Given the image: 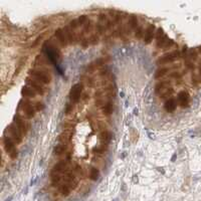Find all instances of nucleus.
Wrapping results in <instances>:
<instances>
[{"label":"nucleus","instance_id":"55","mask_svg":"<svg viewBox=\"0 0 201 201\" xmlns=\"http://www.w3.org/2000/svg\"><path fill=\"white\" fill-rule=\"evenodd\" d=\"M175 159H176V155H174V156H173V157H172V161H174V160H175Z\"/></svg>","mask_w":201,"mask_h":201},{"label":"nucleus","instance_id":"33","mask_svg":"<svg viewBox=\"0 0 201 201\" xmlns=\"http://www.w3.org/2000/svg\"><path fill=\"white\" fill-rule=\"evenodd\" d=\"M174 93V89H173L172 87L168 88V89L165 90V92H163L161 93L160 96H159V98L160 99H167L169 97H172V95Z\"/></svg>","mask_w":201,"mask_h":201},{"label":"nucleus","instance_id":"32","mask_svg":"<svg viewBox=\"0 0 201 201\" xmlns=\"http://www.w3.org/2000/svg\"><path fill=\"white\" fill-rule=\"evenodd\" d=\"M88 40H89L90 45H95L99 42L100 37H99V34H97V33H92L89 37H88Z\"/></svg>","mask_w":201,"mask_h":201},{"label":"nucleus","instance_id":"4","mask_svg":"<svg viewBox=\"0 0 201 201\" xmlns=\"http://www.w3.org/2000/svg\"><path fill=\"white\" fill-rule=\"evenodd\" d=\"M82 90H84V85L81 84V82H78V84H75L70 89V102L73 103H79V100L82 99Z\"/></svg>","mask_w":201,"mask_h":201},{"label":"nucleus","instance_id":"25","mask_svg":"<svg viewBox=\"0 0 201 201\" xmlns=\"http://www.w3.org/2000/svg\"><path fill=\"white\" fill-rule=\"evenodd\" d=\"M199 54H198V51H197V48L196 47H192V48H189L188 50V59H190L191 62H197L198 60V56Z\"/></svg>","mask_w":201,"mask_h":201},{"label":"nucleus","instance_id":"45","mask_svg":"<svg viewBox=\"0 0 201 201\" xmlns=\"http://www.w3.org/2000/svg\"><path fill=\"white\" fill-rule=\"evenodd\" d=\"M188 50L189 49L187 48V46L184 45L182 47V50H181V57H183L184 60L188 59Z\"/></svg>","mask_w":201,"mask_h":201},{"label":"nucleus","instance_id":"47","mask_svg":"<svg viewBox=\"0 0 201 201\" xmlns=\"http://www.w3.org/2000/svg\"><path fill=\"white\" fill-rule=\"evenodd\" d=\"M175 45V42H174V40H172V39H169L166 42V45H164V47H163V49H169V48H171L173 45Z\"/></svg>","mask_w":201,"mask_h":201},{"label":"nucleus","instance_id":"35","mask_svg":"<svg viewBox=\"0 0 201 201\" xmlns=\"http://www.w3.org/2000/svg\"><path fill=\"white\" fill-rule=\"evenodd\" d=\"M109 16L106 14V13H100V14L98 15V22H100L102 24H106L107 21L109 20Z\"/></svg>","mask_w":201,"mask_h":201},{"label":"nucleus","instance_id":"22","mask_svg":"<svg viewBox=\"0 0 201 201\" xmlns=\"http://www.w3.org/2000/svg\"><path fill=\"white\" fill-rule=\"evenodd\" d=\"M112 138H113V134L111 133V132H109L108 130L103 131L100 135V140H101L102 144L109 145L112 141Z\"/></svg>","mask_w":201,"mask_h":201},{"label":"nucleus","instance_id":"5","mask_svg":"<svg viewBox=\"0 0 201 201\" xmlns=\"http://www.w3.org/2000/svg\"><path fill=\"white\" fill-rule=\"evenodd\" d=\"M179 57H181V51L179 49H176L174 51L169 52V53H166L163 56H161L160 59L157 60V63L158 65H168V63L174 62Z\"/></svg>","mask_w":201,"mask_h":201},{"label":"nucleus","instance_id":"24","mask_svg":"<svg viewBox=\"0 0 201 201\" xmlns=\"http://www.w3.org/2000/svg\"><path fill=\"white\" fill-rule=\"evenodd\" d=\"M47 65H48V62H47V60L45 59V57L40 56V54H38V56H36V59H35V62H34L35 67H43Z\"/></svg>","mask_w":201,"mask_h":201},{"label":"nucleus","instance_id":"18","mask_svg":"<svg viewBox=\"0 0 201 201\" xmlns=\"http://www.w3.org/2000/svg\"><path fill=\"white\" fill-rule=\"evenodd\" d=\"M67 152H68L67 145H65V144H60L59 143V144L54 146V148H53V154L57 157L65 155Z\"/></svg>","mask_w":201,"mask_h":201},{"label":"nucleus","instance_id":"16","mask_svg":"<svg viewBox=\"0 0 201 201\" xmlns=\"http://www.w3.org/2000/svg\"><path fill=\"white\" fill-rule=\"evenodd\" d=\"M177 102L178 104L180 105V107L182 108H187L189 106V95L187 93L185 90H182L178 93L177 97Z\"/></svg>","mask_w":201,"mask_h":201},{"label":"nucleus","instance_id":"36","mask_svg":"<svg viewBox=\"0 0 201 201\" xmlns=\"http://www.w3.org/2000/svg\"><path fill=\"white\" fill-rule=\"evenodd\" d=\"M76 19H78L79 25V26H82L85 23L87 22L88 20H89V17H88V15H86V14H82V15H81V16H79V17L76 18Z\"/></svg>","mask_w":201,"mask_h":201},{"label":"nucleus","instance_id":"10","mask_svg":"<svg viewBox=\"0 0 201 201\" xmlns=\"http://www.w3.org/2000/svg\"><path fill=\"white\" fill-rule=\"evenodd\" d=\"M156 26L155 24H149L148 27L146 28L145 30V34H144V37H143V40H144V43L145 45H150L151 42H152L153 38L155 37V32H156Z\"/></svg>","mask_w":201,"mask_h":201},{"label":"nucleus","instance_id":"53","mask_svg":"<svg viewBox=\"0 0 201 201\" xmlns=\"http://www.w3.org/2000/svg\"><path fill=\"white\" fill-rule=\"evenodd\" d=\"M197 51H198V54H201V46H198Z\"/></svg>","mask_w":201,"mask_h":201},{"label":"nucleus","instance_id":"38","mask_svg":"<svg viewBox=\"0 0 201 201\" xmlns=\"http://www.w3.org/2000/svg\"><path fill=\"white\" fill-rule=\"evenodd\" d=\"M185 67H187V70H192V71H194V70H195V65H194V62H191L190 59H185Z\"/></svg>","mask_w":201,"mask_h":201},{"label":"nucleus","instance_id":"7","mask_svg":"<svg viewBox=\"0 0 201 201\" xmlns=\"http://www.w3.org/2000/svg\"><path fill=\"white\" fill-rule=\"evenodd\" d=\"M25 82H26L27 86L30 87L31 89H33L35 92L38 93V95L42 96V95H45V93L46 92V89H45V87H43V85L41 84V82H37L36 79H32L31 76H28V78H26Z\"/></svg>","mask_w":201,"mask_h":201},{"label":"nucleus","instance_id":"2","mask_svg":"<svg viewBox=\"0 0 201 201\" xmlns=\"http://www.w3.org/2000/svg\"><path fill=\"white\" fill-rule=\"evenodd\" d=\"M18 108L21 109V111H22L26 119H32V118L35 116V112H36L35 107L32 106L31 101L28 100V99H26V98L22 99V100L19 102Z\"/></svg>","mask_w":201,"mask_h":201},{"label":"nucleus","instance_id":"26","mask_svg":"<svg viewBox=\"0 0 201 201\" xmlns=\"http://www.w3.org/2000/svg\"><path fill=\"white\" fill-rule=\"evenodd\" d=\"M100 176V170L96 167H90L89 170V178L90 180L96 181Z\"/></svg>","mask_w":201,"mask_h":201},{"label":"nucleus","instance_id":"31","mask_svg":"<svg viewBox=\"0 0 201 201\" xmlns=\"http://www.w3.org/2000/svg\"><path fill=\"white\" fill-rule=\"evenodd\" d=\"M108 146L109 145L102 144V146H100V147H95V148H93V152L96 153V154H104L105 152H107V151H108Z\"/></svg>","mask_w":201,"mask_h":201},{"label":"nucleus","instance_id":"49","mask_svg":"<svg viewBox=\"0 0 201 201\" xmlns=\"http://www.w3.org/2000/svg\"><path fill=\"white\" fill-rule=\"evenodd\" d=\"M62 127H65V129H73V124H70L68 122H65L62 124Z\"/></svg>","mask_w":201,"mask_h":201},{"label":"nucleus","instance_id":"6","mask_svg":"<svg viewBox=\"0 0 201 201\" xmlns=\"http://www.w3.org/2000/svg\"><path fill=\"white\" fill-rule=\"evenodd\" d=\"M139 25H140L139 18L137 17L136 15H131L128 19V21H127V23L125 24L126 35H129V36H130L133 32H135V30L137 29V27Z\"/></svg>","mask_w":201,"mask_h":201},{"label":"nucleus","instance_id":"42","mask_svg":"<svg viewBox=\"0 0 201 201\" xmlns=\"http://www.w3.org/2000/svg\"><path fill=\"white\" fill-rule=\"evenodd\" d=\"M73 109H75V103H70V104H67V107H65V114H70V113H73Z\"/></svg>","mask_w":201,"mask_h":201},{"label":"nucleus","instance_id":"40","mask_svg":"<svg viewBox=\"0 0 201 201\" xmlns=\"http://www.w3.org/2000/svg\"><path fill=\"white\" fill-rule=\"evenodd\" d=\"M98 67H97V65L95 63V62H90L89 65L87 67V68H86V73H93V71L96 70V68H97Z\"/></svg>","mask_w":201,"mask_h":201},{"label":"nucleus","instance_id":"30","mask_svg":"<svg viewBox=\"0 0 201 201\" xmlns=\"http://www.w3.org/2000/svg\"><path fill=\"white\" fill-rule=\"evenodd\" d=\"M169 40V37H168L167 34H164L163 36H162L160 39L156 41V46L157 48H161V47H164V45H166V42Z\"/></svg>","mask_w":201,"mask_h":201},{"label":"nucleus","instance_id":"21","mask_svg":"<svg viewBox=\"0 0 201 201\" xmlns=\"http://www.w3.org/2000/svg\"><path fill=\"white\" fill-rule=\"evenodd\" d=\"M114 111H115V107H114V104L112 103V101L107 102V103L102 107V112H103V114L105 116L112 115L113 113H114Z\"/></svg>","mask_w":201,"mask_h":201},{"label":"nucleus","instance_id":"3","mask_svg":"<svg viewBox=\"0 0 201 201\" xmlns=\"http://www.w3.org/2000/svg\"><path fill=\"white\" fill-rule=\"evenodd\" d=\"M6 132L8 133V136L14 141L15 144H20V143L23 141V137H22L23 134L18 130L14 123L10 124V125L7 127Z\"/></svg>","mask_w":201,"mask_h":201},{"label":"nucleus","instance_id":"44","mask_svg":"<svg viewBox=\"0 0 201 201\" xmlns=\"http://www.w3.org/2000/svg\"><path fill=\"white\" fill-rule=\"evenodd\" d=\"M192 82H194L195 85H198V84H201V76L199 75H195L194 73H192Z\"/></svg>","mask_w":201,"mask_h":201},{"label":"nucleus","instance_id":"29","mask_svg":"<svg viewBox=\"0 0 201 201\" xmlns=\"http://www.w3.org/2000/svg\"><path fill=\"white\" fill-rule=\"evenodd\" d=\"M145 27L143 24H140V25L137 27V29L135 30V37L138 38V39H141V38L144 37L145 34Z\"/></svg>","mask_w":201,"mask_h":201},{"label":"nucleus","instance_id":"37","mask_svg":"<svg viewBox=\"0 0 201 201\" xmlns=\"http://www.w3.org/2000/svg\"><path fill=\"white\" fill-rule=\"evenodd\" d=\"M67 25L70 26L73 30H76V29L79 27V22H78V19H73V20H70V22H68Z\"/></svg>","mask_w":201,"mask_h":201},{"label":"nucleus","instance_id":"17","mask_svg":"<svg viewBox=\"0 0 201 201\" xmlns=\"http://www.w3.org/2000/svg\"><path fill=\"white\" fill-rule=\"evenodd\" d=\"M175 68H178V67L173 65V67H163L161 68H158L155 73V79H159L163 78V76H166L170 70H175Z\"/></svg>","mask_w":201,"mask_h":201},{"label":"nucleus","instance_id":"52","mask_svg":"<svg viewBox=\"0 0 201 201\" xmlns=\"http://www.w3.org/2000/svg\"><path fill=\"white\" fill-rule=\"evenodd\" d=\"M198 75L201 76V62H199V63H198Z\"/></svg>","mask_w":201,"mask_h":201},{"label":"nucleus","instance_id":"34","mask_svg":"<svg viewBox=\"0 0 201 201\" xmlns=\"http://www.w3.org/2000/svg\"><path fill=\"white\" fill-rule=\"evenodd\" d=\"M73 173L79 175V177H85V175H86V172L84 171L82 166H79V164H76L75 166H73Z\"/></svg>","mask_w":201,"mask_h":201},{"label":"nucleus","instance_id":"14","mask_svg":"<svg viewBox=\"0 0 201 201\" xmlns=\"http://www.w3.org/2000/svg\"><path fill=\"white\" fill-rule=\"evenodd\" d=\"M171 87V82L169 79H165V81H160L156 84L155 86V93L158 96H160L162 93L165 92L168 88Z\"/></svg>","mask_w":201,"mask_h":201},{"label":"nucleus","instance_id":"54","mask_svg":"<svg viewBox=\"0 0 201 201\" xmlns=\"http://www.w3.org/2000/svg\"><path fill=\"white\" fill-rule=\"evenodd\" d=\"M134 114L135 115H138V109H134Z\"/></svg>","mask_w":201,"mask_h":201},{"label":"nucleus","instance_id":"27","mask_svg":"<svg viewBox=\"0 0 201 201\" xmlns=\"http://www.w3.org/2000/svg\"><path fill=\"white\" fill-rule=\"evenodd\" d=\"M57 189H59V193L62 195V196H68L70 193V188L68 186H67L65 184L63 183H60L59 186H57Z\"/></svg>","mask_w":201,"mask_h":201},{"label":"nucleus","instance_id":"56","mask_svg":"<svg viewBox=\"0 0 201 201\" xmlns=\"http://www.w3.org/2000/svg\"><path fill=\"white\" fill-rule=\"evenodd\" d=\"M11 199H12V196H10L9 198H8V199H6V201H10Z\"/></svg>","mask_w":201,"mask_h":201},{"label":"nucleus","instance_id":"1","mask_svg":"<svg viewBox=\"0 0 201 201\" xmlns=\"http://www.w3.org/2000/svg\"><path fill=\"white\" fill-rule=\"evenodd\" d=\"M29 76L32 79H36L37 82H41L42 85H48L51 82V76L49 70L45 67H34L29 70Z\"/></svg>","mask_w":201,"mask_h":201},{"label":"nucleus","instance_id":"51","mask_svg":"<svg viewBox=\"0 0 201 201\" xmlns=\"http://www.w3.org/2000/svg\"><path fill=\"white\" fill-rule=\"evenodd\" d=\"M89 99H90V95H89V93H85L84 95H82V101H88Z\"/></svg>","mask_w":201,"mask_h":201},{"label":"nucleus","instance_id":"8","mask_svg":"<svg viewBox=\"0 0 201 201\" xmlns=\"http://www.w3.org/2000/svg\"><path fill=\"white\" fill-rule=\"evenodd\" d=\"M62 30H63V32H65V36H67L70 45H76V43H79L78 31L73 30L68 25L63 26Z\"/></svg>","mask_w":201,"mask_h":201},{"label":"nucleus","instance_id":"20","mask_svg":"<svg viewBox=\"0 0 201 201\" xmlns=\"http://www.w3.org/2000/svg\"><path fill=\"white\" fill-rule=\"evenodd\" d=\"M164 108L167 112H169V113L174 112L176 110V108H177V101L173 98H170L169 100L166 101V103H165V105H164Z\"/></svg>","mask_w":201,"mask_h":201},{"label":"nucleus","instance_id":"50","mask_svg":"<svg viewBox=\"0 0 201 201\" xmlns=\"http://www.w3.org/2000/svg\"><path fill=\"white\" fill-rule=\"evenodd\" d=\"M108 73H109V70H108V68H107V67H106V68H105V67H104V68H102V70H100V75H101L102 76H107V75H108Z\"/></svg>","mask_w":201,"mask_h":201},{"label":"nucleus","instance_id":"39","mask_svg":"<svg viewBox=\"0 0 201 201\" xmlns=\"http://www.w3.org/2000/svg\"><path fill=\"white\" fill-rule=\"evenodd\" d=\"M164 34H165V32H164V30L161 28V27L157 28L156 29V32H155V39H156V41L160 39V38L163 36Z\"/></svg>","mask_w":201,"mask_h":201},{"label":"nucleus","instance_id":"19","mask_svg":"<svg viewBox=\"0 0 201 201\" xmlns=\"http://www.w3.org/2000/svg\"><path fill=\"white\" fill-rule=\"evenodd\" d=\"M21 95L26 99H33L35 98V96H36V92H35L33 89H31L30 87L25 86L21 90Z\"/></svg>","mask_w":201,"mask_h":201},{"label":"nucleus","instance_id":"13","mask_svg":"<svg viewBox=\"0 0 201 201\" xmlns=\"http://www.w3.org/2000/svg\"><path fill=\"white\" fill-rule=\"evenodd\" d=\"M68 164H70V161H67V160H62V161L57 162V163L52 167L51 172L62 174L65 170L68 169Z\"/></svg>","mask_w":201,"mask_h":201},{"label":"nucleus","instance_id":"28","mask_svg":"<svg viewBox=\"0 0 201 201\" xmlns=\"http://www.w3.org/2000/svg\"><path fill=\"white\" fill-rule=\"evenodd\" d=\"M95 31H96V33L99 35H103L106 33V31H107L106 26L100 22H96L95 23Z\"/></svg>","mask_w":201,"mask_h":201},{"label":"nucleus","instance_id":"15","mask_svg":"<svg viewBox=\"0 0 201 201\" xmlns=\"http://www.w3.org/2000/svg\"><path fill=\"white\" fill-rule=\"evenodd\" d=\"M3 146H4V149L6 152H8L9 154H11L12 152H14L17 149L15 148V143L14 141L10 138L9 136H4L3 137Z\"/></svg>","mask_w":201,"mask_h":201},{"label":"nucleus","instance_id":"12","mask_svg":"<svg viewBox=\"0 0 201 201\" xmlns=\"http://www.w3.org/2000/svg\"><path fill=\"white\" fill-rule=\"evenodd\" d=\"M71 139H73V132L70 130H65L63 131L62 134L59 135L57 137V141H59L60 144H65L67 145L71 142Z\"/></svg>","mask_w":201,"mask_h":201},{"label":"nucleus","instance_id":"11","mask_svg":"<svg viewBox=\"0 0 201 201\" xmlns=\"http://www.w3.org/2000/svg\"><path fill=\"white\" fill-rule=\"evenodd\" d=\"M54 38H56V41H57V43L62 46V47H67V45H70L68 43V40L67 36H65V32H63L62 28H57L54 31Z\"/></svg>","mask_w":201,"mask_h":201},{"label":"nucleus","instance_id":"43","mask_svg":"<svg viewBox=\"0 0 201 201\" xmlns=\"http://www.w3.org/2000/svg\"><path fill=\"white\" fill-rule=\"evenodd\" d=\"M170 78H173V79H182V73H180V71H172L171 73L169 75Z\"/></svg>","mask_w":201,"mask_h":201},{"label":"nucleus","instance_id":"46","mask_svg":"<svg viewBox=\"0 0 201 201\" xmlns=\"http://www.w3.org/2000/svg\"><path fill=\"white\" fill-rule=\"evenodd\" d=\"M34 107H35V110L36 111H42V110H45V105L42 103V102H37L36 104L34 105Z\"/></svg>","mask_w":201,"mask_h":201},{"label":"nucleus","instance_id":"9","mask_svg":"<svg viewBox=\"0 0 201 201\" xmlns=\"http://www.w3.org/2000/svg\"><path fill=\"white\" fill-rule=\"evenodd\" d=\"M13 123L15 124V126L17 127V129L23 135H26L27 134V132H28L29 128H30V125H29L28 123H26L25 121L22 119V118H20L18 115L17 116H14V118H13Z\"/></svg>","mask_w":201,"mask_h":201},{"label":"nucleus","instance_id":"23","mask_svg":"<svg viewBox=\"0 0 201 201\" xmlns=\"http://www.w3.org/2000/svg\"><path fill=\"white\" fill-rule=\"evenodd\" d=\"M93 29H95V23H93V21L90 20L89 18V20L87 21L86 23L82 25V31L84 32V34H92V32L93 31Z\"/></svg>","mask_w":201,"mask_h":201},{"label":"nucleus","instance_id":"48","mask_svg":"<svg viewBox=\"0 0 201 201\" xmlns=\"http://www.w3.org/2000/svg\"><path fill=\"white\" fill-rule=\"evenodd\" d=\"M107 102H105V100L104 99H97V100H96V106H98V107H103L105 104H106Z\"/></svg>","mask_w":201,"mask_h":201},{"label":"nucleus","instance_id":"41","mask_svg":"<svg viewBox=\"0 0 201 201\" xmlns=\"http://www.w3.org/2000/svg\"><path fill=\"white\" fill-rule=\"evenodd\" d=\"M81 79H86L85 82H87V85L89 87H93V85H95V82H93V78H90V76H82Z\"/></svg>","mask_w":201,"mask_h":201}]
</instances>
